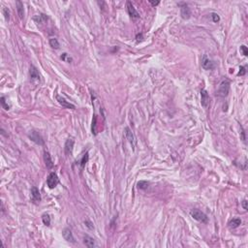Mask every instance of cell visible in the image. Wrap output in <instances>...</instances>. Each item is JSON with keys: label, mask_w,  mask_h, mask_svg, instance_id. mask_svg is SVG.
<instances>
[{"label": "cell", "mask_w": 248, "mask_h": 248, "mask_svg": "<svg viewBox=\"0 0 248 248\" xmlns=\"http://www.w3.org/2000/svg\"><path fill=\"white\" fill-rule=\"evenodd\" d=\"M230 91V82L227 80H222L219 85V87L217 90V95L220 97H226Z\"/></svg>", "instance_id": "cell-1"}, {"label": "cell", "mask_w": 248, "mask_h": 248, "mask_svg": "<svg viewBox=\"0 0 248 248\" xmlns=\"http://www.w3.org/2000/svg\"><path fill=\"white\" fill-rule=\"evenodd\" d=\"M190 214H191V216L194 218L195 220H197L199 222H202V223H205V224H207L208 222V217L204 213V212L199 210V209H193V210L190 212Z\"/></svg>", "instance_id": "cell-2"}, {"label": "cell", "mask_w": 248, "mask_h": 248, "mask_svg": "<svg viewBox=\"0 0 248 248\" xmlns=\"http://www.w3.org/2000/svg\"><path fill=\"white\" fill-rule=\"evenodd\" d=\"M58 182H59V179H58V176H57L56 173H50V176H48V178H47V185L49 186V188L53 189L54 187H56Z\"/></svg>", "instance_id": "cell-3"}, {"label": "cell", "mask_w": 248, "mask_h": 248, "mask_svg": "<svg viewBox=\"0 0 248 248\" xmlns=\"http://www.w3.org/2000/svg\"><path fill=\"white\" fill-rule=\"evenodd\" d=\"M124 132H125V136H126V139L129 141V143L134 146V149H135V146H136V144H137V140H136V137H135L134 133L132 132V130L130 129L129 127L125 128Z\"/></svg>", "instance_id": "cell-4"}, {"label": "cell", "mask_w": 248, "mask_h": 248, "mask_svg": "<svg viewBox=\"0 0 248 248\" xmlns=\"http://www.w3.org/2000/svg\"><path fill=\"white\" fill-rule=\"evenodd\" d=\"M202 67L205 70H212L215 68V63L209 59L207 55H205L202 60Z\"/></svg>", "instance_id": "cell-5"}, {"label": "cell", "mask_w": 248, "mask_h": 248, "mask_svg": "<svg viewBox=\"0 0 248 248\" xmlns=\"http://www.w3.org/2000/svg\"><path fill=\"white\" fill-rule=\"evenodd\" d=\"M179 5L181 6L180 8V14H181V17L185 20H188L191 16V10L188 7V5L186 3H179Z\"/></svg>", "instance_id": "cell-6"}, {"label": "cell", "mask_w": 248, "mask_h": 248, "mask_svg": "<svg viewBox=\"0 0 248 248\" xmlns=\"http://www.w3.org/2000/svg\"><path fill=\"white\" fill-rule=\"evenodd\" d=\"M127 12L132 18H140V14L137 12L136 9L134 8L133 4H132L130 1L127 2Z\"/></svg>", "instance_id": "cell-7"}, {"label": "cell", "mask_w": 248, "mask_h": 248, "mask_svg": "<svg viewBox=\"0 0 248 248\" xmlns=\"http://www.w3.org/2000/svg\"><path fill=\"white\" fill-rule=\"evenodd\" d=\"M62 234H63V237L65 238V240H67L68 242H72V243H75L76 240H75V237L73 236V233L71 232L70 229L68 228H65L62 232Z\"/></svg>", "instance_id": "cell-8"}, {"label": "cell", "mask_w": 248, "mask_h": 248, "mask_svg": "<svg viewBox=\"0 0 248 248\" xmlns=\"http://www.w3.org/2000/svg\"><path fill=\"white\" fill-rule=\"evenodd\" d=\"M29 138L34 141V143H36L37 144H44L43 138H42L40 136V134L36 131H31V133L29 134Z\"/></svg>", "instance_id": "cell-9"}, {"label": "cell", "mask_w": 248, "mask_h": 248, "mask_svg": "<svg viewBox=\"0 0 248 248\" xmlns=\"http://www.w3.org/2000/svg\"><path fill=\"white\" fill-rule=\"evenodd\" d=\"M44 161H45V164H46L48 169H51L53 167V161L51 159L50 152L47 150L44 151Z\"/></svg>", "instance_id": "cell-10"}, {"label": "cell", "mask_w": 248, "mask_h": 248, "mask_svg": "<svg viewBox=\"0 0 248 248\" xmlns=\"http://www.w3.org/2000/svg\"><path fill=\"white\" fill-rule=\"evenodd\" d=\"M56 99H57V101H58V103H59L61 106H62V107L67 108V109H76L75 105L71 104V103H69L68 101H66V100L61 97V96L56 95Z\"/></svg>", "instance_id": "cell-11"}, {"label": "cell", "mask_w": 248, "mask_h": 248, "mask_svg": "<svg viewBox=\"0 0 248 248\" xmlns=\"http://www.w3.org/2000/svg\"><path fill=\"white\" fill-rule=\"evenodd\" d=\"M201 102L203 107L207 108L209 105V95L205 90H202L201 91Z\"/></svg>", "instance_id": "cell-12"}, {"label": "cell", "mask_w": 248, "mask_h": 248, "mask_svg": "<svg viewBox=\"0 0 248 248\" xmlns=\"http://www.w3.org/2000/svg\"><path fill=\"white\" fill-rule=\"evenodd\" d=\"M83 243L85 244L87 247H97V243L95 242L94 238H92L89 236H85L83 237Z\"/></svg>", "instance_id": "cell-13"}, {"label": "cell", "mask_w": 248, "mask_h": 248, "mask_svg": "<svg viewBox=\"0 0 248 248\" xmlns=\"http://www.w3.org/2000/svg\"><path fill=\"white\" fill-rule=\"evenodd\" d=\"M74 144H75V141H74V140H72V139H68L66 141V143H65V153L67 154V155L72 154Z\"/></svg>", "instance_id": "cell-14"}, {"label": "cell", "mask_w": 248, "mask_h": 248, "mask_svg": "<svg viewBox=\"0 0 248 248\" xmlns=\"http://www.w3.org/2000/svg\"><path fill=\"white\" fill-rule=\"evenodd\" d=\"M29 75L31 77L32 80H40V74L38 72L37 68L35 67L34 65H31L30 66V69H29Z\"/></svg>", "instance_id": "cell-15"}, {"label": "cell", "mask_w": 248, "mask_h": 248, "mask_svg": "<svg viewBox=\"0 0 248 248\" xmlns=\"http://www.w3.org/2000/svg\"><path fill=\"white\" fill-rule=\"evenodd\" d=\"M31 195H32V200H33L34 202H40L41 201V195H40V192H39V190H38L37 187H32Z\"/></svg>", "instance_id": "cell-16"}, {"label": "cell", "mask_w": 248, "mask_h": 248, "mask_svg": "<svg viewBox=\"0 0 248 248\" xmlns=\"http://www.w3.org/2000/svg\"><path fill=\"white\" fill-rule=\"evenodd\" d=\"M241 224V220L239 218H233L232 220L229 222V227L231 229H236Z\"/></svg>", "instance_id": "cell-17"}, {"label": "cell", "mask_w": 248, "mask_h": 248, "mask_svg": "<svg viewBox=\"0 0 248 248\" xmlns=\"http://www.w3.org/2000/svg\"><path fill=\"white\" fill-rule=\"evenodd\" d=\"M34 21L37 22V23H44L45 21H48V17L44 14H40L37 15L36 17L34 18Z\"/></svg>", "instance_id": "cell-18"}, {"label": "cell", "mask_w": 248, "mask_h": 248, "mask_svg": "<svg viewBox=\"0 0 248 248\" xmlns=\"http://www.w3.org/2000/svg\"><path fill=\"white\" fill-rule=\"evenodd\" d=\"M17 9H18V16H20V18H23V15H24V12H23V4H22L21 1H17Z\"/></svg>", "instance_id": "cell-19"}, {"label": "cell", "mask_w": 248, "mask_h": 248, "mask_svg": "<svg viewBox=\"0 0 248 248\" xmlns=\"http://www.w3.org/2000/svg\"><path fill=\"white\" fill-rule=\"evenodd\" d=\"M149 185V183L147 182V181H144V180H141V181L138 182V184H137L138 188H139V189H143V190L147 189Z\"/></svg>", "instance_id": "cell-20"}, {"label": "cell", "mask_w": 248, "mask_h": 248, "mask_svg": "<svg viewBox=\"0 0 248 248\" xmlns=\"http://www.w3.org/2000/svg\"><path fill=\"white\" fill-rule=\"evenodd\" d=\"M50 45L51 48H53V49H55V50L59 49V42L57 41V39H55V38H51L50 40Z\"/></svg>", "instance_id": "cell-21"}, {"label": "cell", "mask_w": 248, "mask_h": 248, "mask_svg": "<svg viewBox=\"0 0 248 248\" xmlns=\"http://www.w3.org/2000/svg\"><path fill=\"white\" fill-rule=\"evenodd\" d=\"M42 220H43L44 225H46V226H50V217L49 214H43Z\"/></svg>", "instance_id": "cell-22"}, {"label": "cell", "mask_w": 248, "mask_h": 248, "mask_svg": "<svg viewBox=\"0 0 248 248\" xmlns=\"http://www.w3.org/2000/svg\"><path fill=\"white\" fill-rule=\"evenodd\" d=\"M87 161H88V153L86 152L85 155H83L82 161H80V167H82V169L85 168V164L87 163Z\"/></svg>", "instance_id": "cell-23"}, {"label": "cell", "mask_w": 248, "mask_h": 248, "mask_svg": "<svg viewBox=\"0 0 248 248\" xmlns=\"http://www.w3.org/2000/svg\"><path fill=\"white\" fill-rule=\"evenodd\" d=\"M97 123V117H96V115L94 114L93 115V121H92V133L96 134V124Z\"/></svg>", "instance_id": "cell-24"}, {"label": "cell", "mask_w": 248, "mask_h": 248, "mask_svg": "<svg viewBox=\"0 0 248 248\" xmlns=\"http://www.w3.org/2000/svg\"><path fill=\"white\" fill-rule=\"evenodd\" d=\"M211 18H212V21H213V22H218L219 21H220V17H219V15L216 14V13H211Z\"/></svg>", "instance_id": "cell-25"}, {"label": "cell", "mask_w": 248, "mask_h": 248, "mask_svg": "<svg viewBox=\"0 0 248 248\" xmlns=\"http://www.w3.org/2000/svg\"><path fill=\"white\" fill-rule=\"evenodd\" d=\"M3 14L5 16L6 21H9V18H10V12H9V10L6 7L3 8Z\"/></svg>", "instance_id": "cell-26"}, {"label": "cell", "mask_w": 248, "mask_h": 248, "mask_svg": "<svg viewBox=\"0 0 248 248\" xmlns=\"http://www.w3.org/2000/svg\"><path fill=\"white\" fill-rule=\"evenodd\" d=\"M1 105H2V107L4 108L5 109H10V106L6 104V100H5V97H1Z\"/></svg>", "instance_id": "cell-27"}, {"label": "cell", "mask_w": 248, "mask_h": 248, "mask_svg": "<svg viewBox=\"0 0 248 248\" xmlns=\"http://www.w3.org/2000/svg\"><path fill=\"white\" fill-rule=\"evenodd\" d=\"M240 50L242 51V53H243L244 56H247V55H248V50H247V48L244 46V45H243V46L240 47Z\"/></svg>", "instance_id": "cell-28"}, {"label": "cell", "mask_w": 248, "mask_h": 248, "mask_svg": "<svg viewBox=\"0 0 248 248\" xmlns=\"http://www.w3.org/2000/svg\"><path fill=\"white\" fill-rule=\"evenodd\" d=\"M245 73H246L245 67L241 66L240 68H239V72H238V76H243V75H245Z\"/></svg>", "instance_id": "cell-29"}, {"label": "cell", "mask_w": 248, "mask_h": 248, "mask_svg": "<svg viewBox=\"0 0 248 248\" xmlns=\"http://www.w3.org/2000/svg\"><path fill=\"white\" fill-rule=\"evenodd\" d=\"M149 3L152 6H154V7H155V6H157V5H159V1H152V0H149Z\"/></svg>", "instance_id": "cell-30"}, {"label": "cell", "mask_w": 248, "mask_h": 248, "mask_svg": "<svg viewBox=\"0 0 248 248\" xmlns=\"http://www.w3.org/2000/svg\"><path fill=\"white\" fill-rule=\"evenodd\" d=\"M242 207H243L244 209H245V210H247L248 207H247V201H246V200H243V201H242Z\"/></svg>", "instance_id": "cell-31"}, {"label": "cell", "mask_w": 248, "mask_h": 248, "mask_svg": "<svg viewBox=\"0 0 248 248\" xmlns=\"http://www.w3.org/2000/svg\"><path fill=\"white\" fill-rule=\"evenodd\" d=\"M67 56H68V54H67V53H63L62 55L60 56V58L62 59V60H66V59H67ZM67 60H68V59H67Z\"/></svg>", "instance_id": "cell-32"}]
</instances>
